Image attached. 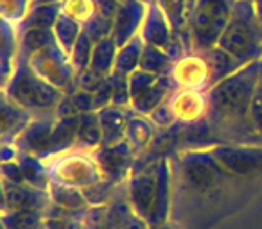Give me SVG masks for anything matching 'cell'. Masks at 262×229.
I'll return each mask as SVG.
<instances>
[{
    "label": "cell",
    "mask_w": 262,
    "mask_h": 229,
    "mask_svg": "<svg viewBox=\"0 0 262 229\" xmlns=\"http://www.w3.org/2000/svg\"><path fill=\"white\" fill-rule=\"evenodd\" d=\"M34 2H61V0H34Z\"/></svg>",
    "instance_id": "cell-48"
},
{
    "label": "cell",
    "mask_w": 262,
    "mask_h": 229,
    "mask_svg": "<svg viewBox=\"0 0 262 229\" xmlns=\"http://www.w3.org/2000/svg\"><path fill=\"white\" fill-rule=\"evenodd\" d=\"M203 54L207 56L208 63H210L212 86H215L219 81H223L225 77H228L230 73H233L235 70H239L241 66H244V65H241L237 59H233L228 52H225L219 47H214V48H210V50H205Z\"/></svg>",
    "instance_id": "cell-27"
},
{
    "label": "cell",
    "mask_w": 262,
    "mask_h": 229,
    "mask_svg": "<svg viewBox=\"0 0 262 229\" xmlns=\"http://www.w3.org/2000/svg\"><path fill=\"white\" fill-rule=\"evenodd\" d=\"M151 122L157 125V129H169L176 124L174 117H172V111L169 108V102L165 100L164 104H160L153 113L149 115Z\"/></svg>",
    "instance_id": "cell-40"
},
{
    "label": "cell",
    "mask_w": 262,
    "mask_h": 229,
    "mask_svg": "<svg viewBox=\"0 0 262 229\" xmlns=\"http://www.w3.org/2000/svg\"><path fill=\"white\" fill-rule=\"evenodd\" d=\"M250 118H251V124H253L255 131H257L258 138L262 140V79H260V83H258L257 91H255L253 100H251Z\"/></svg>",
    "instance_id": "cell-41"
},
{
    "label": "cell",
    "mask_w": 262,
    "mask_h": 229,
    "mask_svg": "<svg viewBox=\"0 0 262 229\" xmlns=\"http://www.w3.org/2000/svg\"><path fill=\"white\" fill-rule=\"evenodd\" d=\"M122 229H149V225L144 220H140V218H135L129 225H126V227H122Z\"/></svg>",
    "instance_id": "cell-44"
},
{
    "label": "cell",
    "mask_w": 262,
    "mask_h": 229,
    "mask_svg": "<svg viewBox=\"0 0 262 229\" xmlns=\"http://www.w3.org/2000/svg\"><path fill=\"white\" fill-rule=\"evenodd\" d=\"M172 160V215H180L185 208L208 206L221 199H230V190L246 183L226 172L215 161L208 147L178 150ZM174 218V217H171Z\"/></svg>",
    "instance_id": "cell-2"
},
{
    "label": "cell",
    "mask_w": 262,
    "mask_h": 229,
    "mask_svg": "<svg viewBox=\"0 0 262 229\" xmlns=\"http://www.w3.org/2000/svg\"><path fill=\"white\" fill-rule=\"evenodd\" d=\"M144 40L139 36H135L133 40H129L127 43H124L122 47H119L115 58V66L113 72L122 73V75H129L135 70L140 68V61H142V52H144Z\"/></svg>",
    "instance_id": "cell-24"
},
{
    "label": "cell",
    "mask_w": 262,
    "mask_h": 229,
    "mask_svg": "<svg viewBox=\"0 0 262 229\" xmlns=\"http://www.w3.org/2000/svg\"><path fill=\"white\" fill-rule=\"evenodd\" d=\"M2 181L9 183V185H24V183H26L24 172L16 160L4 161V163H2Z\"/></svg>",
    "instance_id": "cell-42"
},
{
    "label": "cell",
    "mask_w": 262,
    "mask_h": 229,
    "mask_svg": "<svg viewBox=\"0 0 262 229\" xmlns=\"http://www.w3.org/2000/svg\"><path fill=\"white\" fill-rule=\"evenodd\" d=\"M47 192H49V197H51V202L63 208V210L77 211L88 206L86 197L83 195V190L69 188V186L49 185Z\"/></svg>",
    "instance_id": "cell-28"
},
{
    "label": "cell",
    "mask_w": 262,
    "mask_h": 229,
    "mask_svg": "<svg viewBox=\"0 0 262 229\" xmlns=\"http://www.w3.org/2000/svg\"><path fill=\"white\" fill-rule=\"evenodd\" d=\"M104 79H106L104 75H99V73H95L94 70L86 68L84 72L77 73L76 88H79V90H84V91H90V93H95V91L101 88V84L104 83Z\"/></svg>",
    "instance_id": "cell-38"
},
{
    "label": "cell",
    "mask_w": 262,
    "mask_h": 229,
    "mask_svg": "<svg viewBox=\"0 0 262 229\" xmlns=\"http://www.w3.org/2000/svg\"><path fill=\"white\" fill-rule=\"evenodd\" d=\"M4 183V204L2 213H15V211H40L43 213L51 204L47 190H40L27 183L24 185H9Z\"/></svg>",
    "instance_id": "cell-13"
},
{
    "label": "cell",
    "mask_w": 262,
    "mask_h": 229,
    "mask_svg": "<svg viewBox=\"0 0 262 229\" xmlns=\"http://www.w3.org/2000/svg\"><path fill=\"white\" fill-rule=\"evenodd\" d=\"M83 29L90 34L94 41H99V40H102V38H110L112 36V29H113V18L97 13V16H94L86 26H83Z\"/></svg>",
    "instance_id": "cell-37"
},
{
    "label": "cell",
    "mask_w": 262,
    "mask_h": 229,
    "mask_svg": "<svg viewBox=\"0 0 262 229\" xmlns=\"http://www.w3.org/2000/svg\"><path fill=\"white\" fill-rule=\"evenodd\" d=\"M97 117L102 131V145H115L122 142L126 136L129 108H117L110 104L102 109H97Z\"/></svg>",
    "instance_id": "cell-18"
},
{
    "label": "cell",
    "mask_w": 262,
    "mask_h": 229,
    "mask_svg": "<svg viewBox=\"0 0 262 229\" xmlns=\"http://www.w3.org/2000/svg\"><path fill=\"white\" fill-rule=\"evenodd\" d=\"M56 124V115L49 113V115H36L31 120V124L22 131V135L15 140L13 145L20 150V152H29L34 156L45 158L49 152V145H51V135Z\"/></svg>",
    "instance_id": "cell-15"
},
{
    "label": "cell",
    "mask_w": 262,
    "mask_h": 229,
    "mask_svg": "<svg viewBox=\"0 0 262 229\" xmlns=\"http://www.w3.org/2000/svg\"><path fill=\"white\" fill-rule=\"evenodd\" d=\"M176 88H174V83H172L171 75L165 73V75L158 77V81L149 88V90H146L142 95H139L137 98H133L129 108L135 113H139V115L149 117L151 113H153L158 106L164 104V102L171 97V93Z\"/></svg>",
    "instance_id": "cell-20"
},
{
    "label": "cell",
    "mask_w": 262,
    "mask_h": 229,
    "mask_svg": "<svg viewBox=\"0 0 262 229\" xmlns=\"http://www.w3.org/2000/svg\"><path fill=\"white\" fill-rule=\"evenodd\" d=\"M56 41L52 29H27L20 31V52L18 56L29 59L34 52Z\"/></svg>",
    "instance_id": "cell-31"
},
{
    "label": "cell",
    "mask_w": 262,
    "mask_h": 229,
    "mask_svg": "<svg viewBox=\"0 0 262 229\" xmlns=\"http://www.w3.org/2000/svg\"><path fill=\"white\" fill-rule=\"evenodd\" d=\"M147 6L142 4L140 0H124L120 2L119 8L113 16V29L112 40L115 41L117 47H122L129 40L139 36L140 27L146 18Z\"/></svg>",
    "instance_id": "cell-14"
},
{
    "label": "cell",
    "mask_w": 262,
    "mask_h": 229,
    "mask_svg": "<svg viewBox=\"0 0 262 229\" xmlns=\"http://www.w3.org/2000/svg\"><path fill=\"white\" fill-rule=\"evenodd\" d=\"M149 229H180V227H178V224H176V222L169 220L167 224H164V225H158V227H149Z\"/></svg>",
    "instance_id": "cell-46"
},
{
    "label": "cell",
    "mask_w": 262,
    "mask_h": 229,
    "mask_svg": "<svg viewBox=\"0 0 262 229\" xmlns=\"http://www.w3.org/2000/svg\"><path fill=\"white\" fill-rule=\"evenodd\" d=\"M52 33H54V38H56V41H58L59 47H61L67 54H70L72 47L76 45L77 38H79L81 33H83V26H81L79 22H76V20H72L70 16H67L61 13L58 22H56V26L52 27Z\"/></svg>",
    "instance_id": "cell-30"
},
{
    "label": "cell",
    "mask_w": 262,
    "mask_h": 229,
    "mask_svg": "<svg viewBox=\"0 0 262 229\" xmlns=\"http://www.w3.org/2000/svg\"><path fill=\"white\" fill-rule=\"evenodd\" d=\"M29 65L41 79L63 90L65 93L76 90L77 72L70 61V56L59 47L58 41H52L47 47L34 52L29 58Z\"/></svg>",
    "instance_id": "cell-7"
},
{
    "label": "cell",
    "mask_w": 262,
    "mask_h": 229,
    "mask_svg": "<svg viewBox=\"0 0 262 229\" xmlns=\"http://www.w3.org/2000/svg\"><path fill=\"white\" fill-rule=\"evenodd\" d=\"M208 149L215 161L235 177L250 181L262 175V143H215Z\"/></svg>",
    "instance_id": "cell-8"
},
{
    "label": "cell",
    "mask_w": 262,
    "mask_h": 229,
    "mask_svg": "<svg viewBox=\"0 0 262 229\" xmlns=\"http://www.w3.org/2000/svg\"><path fill=\"white\" fill-rule=\"evenodd\" d=\"M176 124L189 125L207 118L208 91L198 90H174L167 98Z\"/></svg>",
    "instance_id": "cell-12"
},
{
    "label": "cell",
    "mask_w": 262,
    "mask_h": 229,
    "mask_svg": "<svg viewBox=\"0 0 262 229\" xmlns=\"http://www.w3.org/2000/svg\"><path fill=\"white\" fill-rule=\"evenodd\" d=\"M4 229H45V218L40 211H15L2 215Z\"/></svg>",
    "instance_id": "cell-33"
},
{
    "label": "cell",
    "mask_w": 262,
    "mask_h": 229,
    "mask_svg": "<svg viewBox=\"0 0 262 229\" xmlns=\"http://www.w3.org/2000/svg\"><path fill=\"white\" fill-rule=\"evenodd\" d=\"M117 50H119V47L112 38H102V40L95 41L88 68L94 70L99 75H110L113 72V66H115Z\"/></svg>",
    "instance_id": "cell-25"
},
{
    "label": "cell",
    "mask_w": 262,
    "mask_h": 229,
    "mask_svg": "<svg viewBox=\"0 0 262 229\" xmlns=\"http://www.w3.org/2000/svg\"><path fill=\"white\" fill-rule=\"evenodd\" d=\"M2 95L36 117L54 113L61 98L65 97V91L41 79L31 68L29 59L18 56L11 79L6 83V86H2Z\"/></svg>",
    "instance_id": "cell-3"
},
{
    "label": "cell",
    "mask_w": 262,
    "mask_h": 229,
    "mask_svg": "<svg viewBox=\"0 0 262 229\" xmlns=\"http://www.w3.org/2000/svg\"><path fill=\"white\" fill-rule=\"evenodd\" d=\"M20 168L24 172V179H26L27 185L36 186L40 190H47L51 185V179H49V170L45 161L40 156H34L29 152H18L16 156Z\"/></svg>",
    "instance_id": "cell-23"
},
{
    "label": "cell",
    "mask_w": 262,
    "mask_h": 229,
    "mask_svg": "<svg viewBox=\"0 0 262 229\" xmlns=\"http://www.w3.org/2000/svg\"><path fill=\"white\" fill-rule=\"evenodd\" d=\"M262 79V58L241 66L208 90L207 120L217 143H262L250 118Z\"/></svg>",
    "instance_id": "cell-1"
},
{
    "label": "cell",
    "mask_w": 262,
    "mask_h": 229,
    "mask_svg": "<svg viewBox=\"0 0 262 229\" xmlns=\"http://www.w3.org/2000/svg\"><path fill=\"white\" fill-rule=\"evenodd\" d=\"M237 0H196L189 16L194 50L205 52L217 45L223 31L232 18Z\"/></svg>",
    "instance_id": "cell-6"
},
{
    "label": "cell",
    "mask_w": 262,
    "mask_h": 229,
    "mask_svg": "<svg viewBox=\"0 0 262 229\" xmlns=\"http://www.w3.org/2000/svg\"><path fill=\"white\" fill-rule=\"evenodd\" d=\"M34 0H0V11L2 20L11 26L20 27L33 9Z\"/></svg>",
    "instance_id": "cell-34"
},
{
    "label": "cell",
    "mask_w": 262,
    "mask_h": 229,
    "mask_svg": "<svg viewBox=\"0 0 262 229\" xmlns=\"http://www.w3.org/2000/svg\"><path fill=\"white\" fill-rule=\"evenodd\" d=\"M102 145V131L99 124L97 111H88L79 115V125H77V140L76 147L81 150L94 152Z\"/></svg>",
    "instance_id": "cell-21"
},
{
    "label": "cell",
    "mask_w": 262,
    "mask_h": 229,
    "mask_svg": "<svg viewBox=\"0 0 262 229\" xmlns=\"http://www.w3.org/2000/svg\"><path fill=\"white\" fill-rule=\"evenodd\" d=\"M142 4H146V6H149V4H153V2H157V0H140Z\"/></svg>",
    "instance_id": "cell-47"
},
{
    "label": "cell",
    "mask_w": 262,
    "mask_h": 229,
    "mask_svg": "<svg viewBox=\"0 0 262 229\" xmlns=\"http://www.w3.org/2000/svg\"><path fill=\"white\" fill-rule=\"evenodd\" d=\"M94 156L101 167L102 177L115 185H122L127 181L137 160L135 152L131 150L126 140L115 145H101L97 150H94Z\"/></svg>",
    "instance_id": "cell-11"
},
{
    "label": "cell",
    "mask_w": 262,
    "mask_h": 229,
    "mask_svg": "<svg viewBox=\"0 0 262 229\" xmlns=\"http://www.w3.org/2000/svg\"><path fill=\"white\" fill-rule=\"evenodd\" d=\"M194 2L196 0H157V4L171 22L174 33L189 29V16L192 13Z\"/></svg>",
    "instance_id": "cell-26"
},
{
    "label": "cell",
    "mask_w": 262,
    "mask_h": 229,
    "mask_svg": "<svg viewBox=\"0 0 262 229\" xmlns=\"http://www.w3.org/2000/svg\"><path fill=\"white\" fill-rule=\"evenodd\" d=\"M215 47L228 52L241 65L262 58V22L251 0H237L232 18Z\"/></svg>",
    "instance_id": "cell-4"
},
{
    "label": "cell",
    "mask_w": 262,
    "mask_h": 229,
    "mask_svg": "<svg viewBox=\"0 0 262 229\" xmlns=\"http://www.w3.org/2000/svg\"><path fill=\"white\" fill-rule=\"evenodd\" d=\"M124 185H126V199L131 211L135 213L137 218L147 224L157 200V161L137 172H131Z\"/></svg>",
    "instance_id": "cell-9"
},
{
    "label": "cell",
    "mask_w": 262,
    "mask_h": 229,
    "mask_svg": "<svg viewBox=\"0 0 262 229\" xmlns=\"http://www.w3.org/2000/svg\"><path fill=\"white\" fill-rule=\"evenodd\" d=\"M112 95H113V81H112V77H110V75H106L104 83H102L101 88H99V90L94 93V98H95V111L112 104Z\"/></svg>",
    "instance_id": "cell-43"
},
{
    "label": "cell",
    "mask_w": 262,
    "mask_h": 229,
    "mask_svg": "<svg viewBox=\"0 0 262 229\" xmlns=\"http://www.w3.org/2000/svg\"><path fill=\"white\" fill-rule=\"evenodd\" d=\"M59 6H61L63 15L70 16L81 26H86L99 13L97 0H61Z\"/></svg>",
    "instance_id": "cell-32"
},
{
    "label": "cell",
    "mask_w": 262,
    "mask_h": 229,
    "mask_svg": "<svg viewBox=\"0 0 262 229\" xmlns=\"http://www.w3.org/2000/svg\"><path fill=\"white\" fill-rule=\"evenodd\" d=\"M61 15L59 2H34L29 16L20 26V31L27 29H52Z\"/></svg>",
    "instance_id": "cell-22"
},
{
    "label": "cell",
    "mask_w": 262,
    "mask_h": 229,
    "mask_svg": "<svg viewBox=\"0 0 262 229\" xmlns=\"http://www.w3.org/2000/svg\"><path fill=\"white\" fill-rule=\"evenodd\" d=\"M157 73H151V72H146V70L139 68L135 70L133 73L127 75V86H129V95H131V100L137 98L139 95H142L146 90H149L155 83L158 81Z\"/></svg>",
    "instance_id": "cell-36"
},
{
    "label": "cell",
    "mask_w": 262,
    "mask_h": 229,
    "mask_svg": "<svg viewBox=\"0 0 262 229\" xmlns=\"http://www.w3.org/2000/svg\"><path fill=\"white\" fill-rule=\"evenodd\" d=\"M69 93H70V97H72V104H74V108H76L77 115H81V113H88V111H95L94 93L79 90V88L69 91Z\"/></svg>",
    "instance_id": "cell-39"
},
{
    "label": "cell",
    "mask_w": 262,
    "mask_h": 229,
    "mask_svg": "<svg viewBox=\"0 0 262 229\" xmlns=\"http://www.w3.org/2000/svg\"><path fill=\"white\" fill-rule=\"evenodd\" d=\"M33 118V113L16 106L6 95H2V143H15V140L22 135Z\"/></svg>",
    "instance_id": "cell-19"
},
{
    "label": "cell",
    "mask_w": 262,
    "mask_h": 229,
    "mask_svg": "<svg viewBox=\"0 0 262 229\" xmlns=\"http://www.w3.org/2000/svg\"><path fill=\"white\" fill-rule=\"evenodd\" d=\"M94 45L95 41L92 40V36L86 33V31L83 29V33H81V36L77 38L76 45L72 47V50H70V61H72L74 68H76L77 73L84 72V70L88 68V65H90V58H92V50H94Z\"/></svg>",
    "instance_id": "cell-35"
},
{
    "label": "cell",
    "mask_w": 262,
    "mask_h": 229,
    "mask_svg": "<svg viewBox=\"0 0 262 229\" xmlns=\"http://www.w3.org/2000/svg\"><path fill=\"white\" fill-rule=\"evenodd\" d=\"M157 133H158L157 125L151 122L149 117L139 115V113H135L129 108V117H127L126 136H124V140L129 143L131 150L135 152L137 158L142 156L149 149Z\"/></svg>",
    "instance_id": "cell-17"
},
{
    "label": "cell",
    "mask_w": 262,
    "mask_h": 229,
    "mask_svg": "<svg viewBox=\"0 0 262 229\" xmlns=\"http://www.w3.org/2000/svg\"><path fill=\"white\" fill-rule=\"evenodd\" d=\"M176 90L208 91L212 88V70L203 52H189L172 63L169 72Z\"/></svg>",
    "instance_id": "cell-10"
},
{
    "label": "cell",
    "mask_w": 262,
    "mask_h": 229,
    "mask_svg": "<svg viewBox=\"0 0 262 229\" xmlns=\"http://www.w3.org/2000/svg\"><path fill=\"white\" fill-rule=\"evenodd\" d=\"M172 63H174V59L167 50L153 47V45H144L142 61H140V68L142 70L157 73V75H165V73L171 72Z\"/></svg>",
    "instance_id": "cell-29"
},
{
    "label": "cell",
    "mask_w": 262,
    "mask_h": 229,
    "mask_svg": "<svg viewBox=\"0 0 262 229\" xmlns=\"http://www.w3.org/2000/svg\"><path fill=\"white\" fill-rule=\"evenodd\" d=\"M251 2H253V6H255V13H257L258 20L262 22V0H251Z\"/></svg>",
    "instance_id": "cell-45"
},
{
    "label": "cell",
    "mask_w": 262,
    "mask_h": 229,
    "mask_svg": "<svg viewBox=\"0 0 262 229\" xmlns=\"http://www.w3.org/2000/svg\"><path fill=\"white\" fill-rule=\"evenodd\" d=\"M139 34L146 45H153V47L164 48V50L171 47L174 31H172L171 22L167 20L165 13L162 11L157 2L147 6L146 18H144Z\"/></svg>",
    "instance_id": "cell-16"
},
{
    "label": "cell",
    "mask_w": 262,
    "mask_h": 229,
    "mask_svg": "<svg viewBox=\"0 0 262 229\" xmlns=\"http://www.w3.org/2000/svg\"><path fill=\"white\" fill-rule=\"evenodd\" d=\"M41 160L47 165L51 185L84 190L104 179L94 152L81 150L77 147Z\"/></svg>",
    "instance_id": "cell-5"
}]
</instances>
